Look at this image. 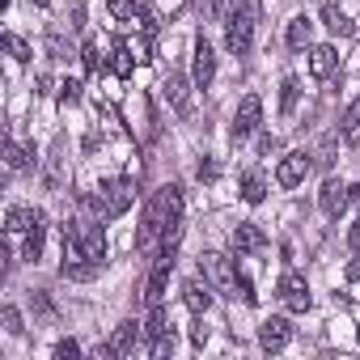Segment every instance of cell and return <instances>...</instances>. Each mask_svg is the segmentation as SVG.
<instances>
[{
	"label": "cell",
	"mask_w": 360,
	"mask_h": 360,
	"mask_svg": "<svg viewBox=\"0 0 360 360\" xmlns=\"http://www.w3.org/2000/svg\"><path fill=\"white\" fill-rule=\"evenodd\" d=\"M255 18H259L255 0H229V9H225V47L233 56L250 51V43H255Z\"/></svg>",
	"instance_id": "obj_1"
},
{
	"label": "cell",
	"mask_w": 360,
	"mask_h": 360,
	"mask_svg": "<svg viewBox=\"0 0 360 360\" xmlns=\"http://www.w3.org/2000/svg\"><path fill=\"white\" fill-rule=\"evenodd\" d=\"M131 204H136V183L131 178H106V183L98 187V195L89 200L98 221H119Z\"/></svg>",
	"instance_id": "obj_2"
},
{
	"label": "cell",
	"mask_w": 360,
	"mask_h": 360,
	"mask_svg": "<svg viewBox=\"0 0 360 360\" xmlns=\"http://www.w3.org/2000/svg\"><path fill=\"white\" fill-rule=\"evenodd\" d=\"M200 271H204V276H208V284H212V288H221V292H233V284H238L233 259H225V255H217V250H208V255L200 259Z\"/></svg>",
	"instance_id": "obj_3"
},
{
	"label": "cell",
	"mask_w": 360,
	"mask_h": 360,
	"mask_svg": "<svg viewBox=\"0 0 360 360\" xmlns=\"http://www.w3.org/2000/svg\"><path fill=\"white\" fill-rule=\"evenodd\" d=\"M169 267H174V250H157V267H153V276H148V284H144V305H148V309H157V305L165 301Z\"/></svg>",
	"instance_id": "obj_4"
},
{
	"label": "cell",
	"mask_w": 360,
	"mask_h": 360,
	"mask_svg": "<svg viewBox=\"0 0 360 360\" xmlns=\"http://www.w3.org/2000/svg\"><path fill=\"white\" fill-rule=\"evenodd\" d=\"M276 292H280V301L292 309V314H305L309 309V284H305V276H297V271H284L280 276V284H276Z\"/></svg>",
	"instance_id": "obj_5"
},
{
	"label": "cell",
	"mask_w": 360,
	"mask_h": 360,
	"mask_svg": "<svg viewBox=\"0 0 360 360\" xmlns=\"http://www.w3.org/2000/svg\"><path fill=\"white\" fill-rule=\"evenodd\" d=\"M347 204H352V187H343L339 178H326L322 191H318V208H322V217L339 221V217L347 212Z\"/></svg>",
	"instance_id": "obj_6"
},
{
	"label": "cell",
	"mask_w": 360,
	"mask_h": 360,
	"mask_svg": "<svg viewBox=\"0 0 360 360\" xmlns=\"http://www.w3.org/2000/svg\"><path fill=\"white\" fill-rule=\"evenodd\" d=\"M259 119H263V102H259V94H246L233 115V140H246L250 131H259Z\"/></svg>",
	"instance_id": "obj_7"
},
{
	"label": "cell",
	"mask_w": 360,
	"mask_h": 360,
	"mask_svg": "<svg viewBox=\"0 0 360 360\" xmlns=\"http://www.w3.org/2000/svg\"><path fill=\"white\" fill-rule=\"evenodd\" d=\"M305 174H309V153H288V157L280 161V169H276V183H280L284 191H292V187L305 183Z\"/></svg>",
	"instance_id": "obj_8"
},
{
	"label": "cell",
	"mask_w": 360,
	"mask_h": 360,
	"mask_svg": "<svg viewBox=\"0 0 360 360\" xmlns=\"http://www.w3.org/2000/svg\"><path fill=\"white\" fill-rule=\"evenodd\" d=\"M212 77H217V56H212V43L200 39L195 43V64H191V81H195V89H208Z\"/></svg>",
	"instance_id": "obj_9"
},
{
	"label": "cell",
	"mask_w": 360,
	"mask_h": 360,
	"mask_svg": "<svg viewBox=\"0 0 360 360\" xmlns=\"http://www.w3.org/2000/svg\"><path fill=\"white\" fill-rule=\"evenodd\" d=\"M288 339H292L288 318H267V322L259 326V343H263V352H280V347H288Z\"/></svg>",
	"instance_id": "obj_10"
},
{
	"label": "cell",
	"mask_w": 360,
	"mask_h": 360,
	"mask_svg": "<svg viewBox=\"0 0 360 360\" xmlns=\"http://www.w3.org/2000/svg\"><path fill=\"white\" fill-rule=\"evenodd\" d=\"M187 85H195V81H187L183 72H169L165 77V98H169V106L178 110V115H191V89Z\"/></svg>",
	"instance_id": "obj_11"
},
{
	"label": "cell",
	"mask_w": 360,
	"mask_h": 360,
	"mask_svg": "<svg viewBox=\"0 0 360 360\" xmlns=\"http://www.w3.org/2000/svg\"><path fill=\"white\" fill-rule=\"evenodd\" d=\"M233 250L238 255H259V250H267V233L259 225H238L233 229Z\"/></svg>",
	"instance_id": "obj_12"
},
{
	"label": "cell",
	"mask_w": 360,
	"mask_h": 360,
	"mask_svg": "<svg viewBox=\"0 0 360 360\" xmlns=\"http://www.w3.org/2000/svg\"><path fill=\"white\" fill-rule=\"evenodd\" d=\"M183 301H187L191 314H208V305H212V284H208V276H204V280H187V284H183Z\"/></svg>",
	"instance_id": "obj_13"
},
{
	"label": "cell",
	"mask_w": 360,
	"mask_h": 360,
	"mask_svg": "<svg viewBox=\"0 0 360 360\" xmlns=\"http://www.w3.org/2000/svg\"><path fill=\"white\" fill-rule=\"evenodd\" d=\"M335 64H339V56H335V47L330 43H318V47H309V77H330L335 72Z\"/></svg>",
	"instance_id": "obj_14"
},
{
	"label": "cell",
	"mask_w": 360,
	"mask_h": 360,
	"mask_svg": "<svg viewBox=\"0 0 360 360\" xmlns=\"http://www.w3.org/2000/svg\"><path fill=\"white\" fill-rule=\"evenodd\" d=\"M136 326H140V322H119V326H115V335H110V352H115V356H131V352H136V339H140Z\"/></svg>",
	"instance_id": "obj_15"
},
{
	"label": "cell",
	"mask_w": 360,
	"mask_h": 360,
	"mask_svg": "<svg viewBox=\"0 0 360 360\" xmlns=\"http://www.w3.org/2000/svg\"><path fill=\"white\" fill-rule=\"evenodd\" d=\"M43 238H47V221H43V212L34 217V225L26 229V259L30 263H39L43 259Z\"/></svg>",
	"instance_id": "obj_16"
},
{
	"label": "cell",
	"mask_w": 360,
	"mask_h": 360,
	"mask_svg": "<svg viewBox=\"0 0 360 360\" xmlns=\"http://www.w3.org/2000/svg\"><path fill=\"white\" fill-rule=\"evenodd\" d=\"M339 140L343 144H360V102H352L339 119Z\"/></svg>",
	"instance_id": "obj_17"
},
{
	"label": "cell",
	"mask_w": 360,
	"mask_h": 360,
	"mask_svg": "<svg viewBox=\"0 0 360 360\" xmlns=\"http://www.w3.org/2000/svg\"><path fill=\"white\" fill-rule=\"evenodd\" d=\"M34 208H22V204H13L9 212H5V233H26L30 225H34Z\"/></svg>",
	"instance_id": "obj_18"
},
{
	"label": "cell",
	"mask_w": 360,
	"mask_h": 360,
	"mask_svg": "<svg viewBox=\"0 0 360 360\" xmlns=\"http://www.w3.org/2000/svg\"><path fill=\"white\" fill-rule=\"evenodd\" d=\"M309 34H314V22L309 18H292L288 22V47L292 51H305L309 47Z\"/></svg>",
	"instance_id": "obj_19"
},
{
	"label": "cell",
	"mask_w": 360,
	"mask_h": 360,
	"mask_svg": "<svg viewBox=\"0 0 360 360\" xmlns=\"http://www.w3.org/2000/svg\"><path fill=\"white\" fill-rule=\"evenodd\" d=\"M110 56H115V60H110L115 77H123V81H127V77H131V68H136V56H131V47H127V43H110Z\"/></svg>",
	"instance_id": "obj_20"
},
{
	"label": "cell",
	"mask_w": 360,
	"mask_h": 360,
	"mask_svg": "<svg viewBox=\"0 0 360 360\" xmlns=\"http://www.w3.org/2000/svg\"><path fill=\"white\" fill-rule=\"evenodd\" d=\"M242 200L246 204H263L267 200V183H263V174H242Z\"/></svg>",
	"instance_id": "obj_21"
},
{
	"label": "cell",
	"mask_w": 360,
	"mask_h": 360,
	"mask_svg": "<svg viewBox=\"0 0 360 360\" xmlns=\"http://www.w3.org/2000/svg\"><path fill=\"white\" fill-rule=\"evenodd\" d=\"M322 22H326V30H330V34H339V39L356 34V26H352V22H347V18H343L335 5H322Z\"/></svg>",
	"instance_id": "obj_22"
},
{
	"label": "cell",
	"mask_w": 360,
	"mask_h": 360,
	"mask_svg": "<svg viewBox=\"0 0 360 360\" xmlns=\"http://www.w3.org/2000/svg\"><path fill=\"white\" fill-rule=\"evenodd\" d=\"M30 157H34V153H30L26 144L5 140V165H9V169H26V165H30Z\"/></svg>",
	"instance_id": "obj_23"
},
{
	"label": "cell",
	"mask_w": 360,
	"mask_h": 360,
	"mask_svg": "<svg viewBox=\"0 0 360 360\" xmlns=\"http://www.w3.org/2000/svg\"><path fill=\"white\" fill-rule=\"evenodd\" d=\"M0 43H5V51H9L18 64H30V56H34V51H30V43H26V39H18V34H5Z\"/></svg>",
	"instance_id": "obj_24"
},
{
	"label": "cell",
	"mask_w": 360,
	"mask_h": 360,
	"mask_svg": "<svg viewBox=\"0 0 360 360\" xmlns=\"http://www.w3.org/2000/svg\"><path fill=\"white\" fill-rule=\"evenodd\" d=\"M297 98H301V85H297V81L288 77V81L280 85V110H284V115H292V106H297Z\"/></svg>",
	"instance_id": "obj_25"
},
{
	"label": "cell",
	"mask_w": 360,
	"mask_h": 360,
	"mask_svg": "<svg viewBox=\"0 0 360 360\" xmlns=\"http://www.w3.org/2000/svg\"><path fill=\"white\" fill-rule=\"evenodd\" d=\"M110 18L115 22H136V0H110Z\"/></svg>",
	"instance_id": "obj_26"
},
{
	"label": "cell",
	"mask_w": 360,
	"mask_h": 360,
	"mask_svg": "<svg viewBox=\"0 0 360 360\" xmlns=\"http://www.w3.org/2000/svg\"><path fill=\"white\" fill-rule=\"evenodd\" d=\"M81 64H85V72H98V68L106 64V60L98 56V43H85V47H81Z\"/></svg>",
	"instance_id": "obj_27"
},
{
	"label": "cell",
	"mask_w": 360,
	"mask_h": 360,
	"mask_svg": "<svg viewBox=\"0 0 360 360\" xmlns=\"http://www.w3.org/2000/svg\"><path fill=\"white\" fill-rule=\"evenodd\" d=\"M0 322H5V330H9V335H22V330H26V326H22V314H18L13 305L0 309Z\"/></svg>",
	"instance_id": "obj_28"
},
{
	"label": "cell",
	"mask_w": 360,
	"mask_h": 360,
	"mask_svg": "<svg viewBox=\"0 0 360 360\" xmlns=\"http://www.w3.org/2000/svg\"><path fill=\"white\" fill-rule=\"evenodd\" d=\"M81 89H85L81 81H64V85H60V102H64V106H77V102H81Z\"/></svg>",
	"instance_id": "obj_29"
},
{
	"label": "cell",
	"mask_w": 360,
	"mask_h": 360,
	"mask_svg": "<svg viewBox=\"0 0 360 360\" xmlns=\"http://www.w3.org/2000/svg\"><path fill=\"white\" fill-rule=\"evenodd\" d=\"M233 297H242L246 305H255V301H259V292H255V284H250L246 276H238V284H233Z\"/></svg>",
	"instance_id": "obj_30"
},
{
	"label": "cell",
	"mask_w": 360,
	"mask_h": 360,
	"mask_svg": "<svg viewBox=\"0 0 360 360\" xmlns=\"http://www.w3.org/2000/svg\"><path fill=\"white\" fill-rule=\"evenodd\" d=\"M165 330H169V326H165V314H161V305H157V309H153V318H148V326H144V335H148V339H157V335H165Z\"/></svg>",
	"instance_id": "obj_31"
},
{
	"label": "cell",
	"mask_w": 360,
	"mask_h": 360,
	"mask_svg": "<svg viewBox=\"0 0 360 360\" xmlns=\"http://www.w3.org/2000/svg\"><path fill=\"white\" fill-rule=\"evenodd\" d=\"M81 356V343L77 339H60L56 343V360H77Z\"/></svg>",
	"instance_id": "obj_32"
},
{
	"label": "cell",
	"mask_w": 360,
	"mask_h": 360,
	"mask_svg": "<svg viewBox=\"0 0 360 360\" xmlns=\"http://www.w3.org/2000/svg\"><path fill=\"white\" fill-rule=\"evenodd\" d=\"M169 352H174V335L165 330V335H157V339H153V356L161 360V356H169Z\"/></svg>",
	"instance_id": "obj_33"
},
{
	"label": "cell",
	"mask_w": 360,
	"mask_h": 360,
	"mask_svg": "<svg viewBox=\"0 0 360 360\" xmlns=\"http://www.w3.org/2000/svg\"><path fill=\"white\" fill-rule=\"evenodd\" d=\"M200 9H204V18H225V0H200Z\"/></svg>",
	"instance_id": "obj_34"
},
{
	"label": "cell",
	"mask_w": 360,
	"mask_h": 360,
	"mask_svg": "<svg viewBox=\"0 0 360 360\" xmlns=\"http://www.w3.org/2000/svg\"><path fill=\"white\" fill-rule=\"evenodd\" d=\"M127 47H131V56H136V60H148V51H153V43H148L144 34H140V39H131Z\"/></svg>",
	"instance_id": "obj_35"
},
{
	"label": "cell",
	"mask_w": 360,
	"mask_h": 360,
	"mask_svg": "<svg viewBox=\"0 0 360 360\" xmlns=\"http://www.w3.org/2000/svg\"><path fill=\"white\" fill-rule=\"evenodd\" d=\"M72 30H81L85 26V5H81V0H77V5H72V22H68Z\"/></svg>",
	"instance_id": "obj_36"
},
{
	"label": "cell",
	"mask_w": 360,
	"mask_h": 360,
	"mask_svg": "<svg viewBox=\"0 0 360 360\" xmlns=\"http://www.w3.org/2000/svg\"><path fill=\"white\" fill-rule=\"evenodd\" d=\"M191 343H195V347H204V343H208V326H204V322L191 330Z\"/></svg>",
	"instance_id": "obj_37"
},
{
	"label": "cell",
	"mask_w": 360,
	"mask_h": 360,
	"mask_svg": "<svg viewBox=\"0 0 360 360\" xmlns=\"http://www.w3.org/2000/svg\"><path fill=\"white\" fill-rule=\"evenodd\" d=\"M347 280H360V263H347Z\"/></svg>",
	"instance_id": "obj_38"
},
{
	"label": "cell",
	"mask_w": 360,
	"mask_h": 360,
	"mask_svg": "<svg viewBox=\"0 0 360 360\" xmlns=\"http://www.w3.org/2000/svg\"><path fill=\"white\" fill-rule=\"evenodd\" d=\"M30 5H39V9H47V5H51V0H30Z\"/></svg>",
	"instance_id": "obj_39"
},
{
	"label": "cell",
	"mask_w": 360,
	"mask_h": 360,
	"mask_svg": "<svg viewBox=\"0 0 360 360\" xmlns=\"http://www.w3.org/2000/svg\"><path fill=\"white\" fill-rule=\"evenodd\" d=\"M352 200H356V204H360V187H356V191H352Z\"/></svg>",
	"instance_id": "obj_40"
}]
</instances>
